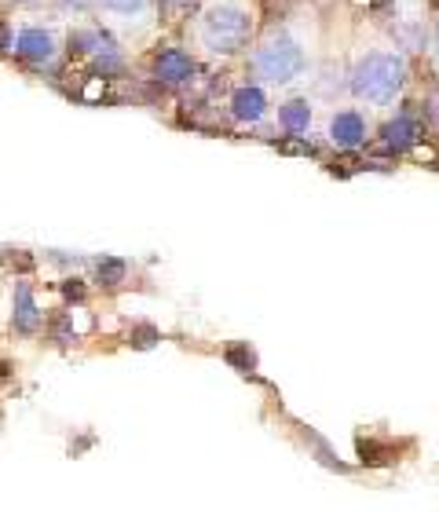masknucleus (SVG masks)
<instances>
[{
	"mask_svg": "<svg viewBox=\"0 0 439 512\" xmlns=\"http://www.w3.org/2000/svg\"><path fill=\"white\" fill-rule=\"evenodd\" d=\"M407 81V59L396 52H374L366 55L363 63L355 66L352 88L355 96L374 103V107H385L399 96V88Z\"/></svg>",
	"mask_w": 439,
	"mask_h": 512,
	"instance_id": "1",
	"label": "nucleus"
},
{
	"mask_svg": "<svg viewBox=\"0 0 439 512\" xmlns=\"http://www.w3.org/2000/svg\"><path fill=\"white\" fill-rule=\"evenodd\" d=\"M249 37H253V19H249L246 8L238 4H216V8L205 11L202 19V41L209 52H238L246 48Z\"/></svg>",
	"mask_w": 439,
	"mask_h": 512,
	"instance_id": "2",
	"label": "nucleus"
},
{
	"mask_svg": "<svg viewBox=\"0 0 439 512\" xmlns=\"http://www.w3.org/2000/svg\"><path fill=\"white\" fill-rule=\"evenodd\" d=\"M304 66H308V55L300 48L297 37L290 33H279V37H271L264 48H257L253 55V70L257 77H264L268 85H290L293 77L304 74Z\"/></svg>",
	"mask_w": 439,
	"mask_h": 512,
	"instance_id": "3",
	"label": "nucleus"
},
{
	"mask_svg": "<svg viewBox=\"0 0 439 512\" xmlns=\"http://www.w3.org/2000/svg\"><path fill=\"white\" fill-rule=\"evenodd\" d=\"M11 48H15L22 59H30V63H52L55 59V37L48 30H41V26L19 30V37H15Z\"/></svg>",
	"mask_w": 439,
	"mask_h": 512,
	"instance_id": "4",
	"label": "nucleus"
},
{
	"mask_svg": "<svg viewBox=\"0 0 439 512\" xmlns=\"http://www.w3.org/2000/svg\"><path fill=\"white\" fill-rule=\"evenodd\" d=\"M154 74H158L161 81H169V85H180V81H187V77L194 74L191 55L180 52V48H169V52H161L158 63H154Z\"/></svg>",
	"mask_w": 439,
	"mask_h": 512,
	"instance_id": "5",
	"label": "nucleus"
},
{
	"mask_svg": "<svg viewBox=\"0 0 439 512\" xmlns=\"http://www.w3.org/2000/svg\"><path fill=\"white\" fill-rule=\"evenodd\" d=\"M330 139L337 143V147H359V143L366 139L363 118H359L355 110H344V114H337V118L330 121Z\"/></svg>",
	"mask_w": 439,
	"mask_h": 512,
	"instance_id": "6",
	"label": "nucleus"
},
{
	"mask_svg": "<svg viewBox=\"0 0 439 512\" xmlns=\"http://www.w3.org/2000/svg\"><path fill=\"white\" fill-rule=\"evenodd\" d=\"M231 110H235L238 121H246V125H257L264 114H268V99L260 88H238L235 99H231Z\"/></svg>",
	"mask_w": 439,
	"mask_h": 512,
	"instance_id": "7",
	"label": "nucleus"
},
{
	"mask_svg": "<svg viewBox=\"0 0 439 512\" xmlns=\"http://www.w3.org/2000/svg\"><path fill=\"white\" fill-rule=\"evenodd\" d=\"M41 326V308H37V300H33V289L22 282L15 289V330L19 333H33Z\"/></svg>",
	"mask_w": 439,
	"mask_h": 512,
	"instance_id": "8",
	"label": "nucleus"
},
{
	"mask_svg": "<svg viewBox=\"0 0 439 512\" xmlns=\"http://www.w3.org/2000/svg\"><path fill=\"white\" fill-rule=\"evenodd\" d=\"M414 139H418V121H414V118H396V121H388V125H385V143H388V147L403 150V147H410Z\"/></svg>",
	"mask_w": 439,
	"mask_h": 512,
	"instance_id": "9",
	"label": "nucleus"
},
{
	"mask_svg": "<svg viewBox=\"0 0 439 512\" xmlns=\"http://www.w3.org/2000/svg\"><path fill=\"white\" fill-rule=\"evenodd\" d=\"M279 118L290 132H304V128L311 125V107L304 103V99H290V103L279 110Z\"/></svg>",
	"mask_w": 439,
	"mask_h": 512,
	"instance_id": "10",
	"label": "nucleus"
},
{
	"mask_svg": "<svg viewBox=\"0 0 439 512\" xmlns=\"http://www.w3.org/2000/svg\"><path fill=\"white\" fill-rule=\"evenodd\" d=\"M99 278H103L107 286H118L121 278H125V264H121V260H99Z\"/></svg>",
	"mask_w": 439,
	"mask_h": 512,
	"instance_id": "11",
	"label": "nucleus"
},
{
	"mask_svg": "<svg viewBox=\"0 0 439 512\" xmlns=\"http://www.w3.org/2000/svg\"><path fill=\"white\" fill-rule=\"evenodd\" d=\"M110 11H118V15H132V11H143L147 0H103Z\"/></svg>",
	"mask_w": 439,
	"mask_h": 512,
	"instance_id": "12",
	"label": "nucleus"
},
{
	"mask_svg": "<svg viewBox=\"0 0 439 512\" xmlns=\"http://www.w3.org/2000/svg\"><path fill=\"white\" fill-rule=\"evenodd\" d=\"M132 341H136V348H150V344L158 341V333H154V330H136V337H132Z\"/></svg>",
	"mask_w": 439,
	"mask_h": 512,
	"instance_id": "13",
	"label": "nucleus"
},
{
	"mask_svg": "<svg viewBox=\"0 0 439 512\" xmlns=\"http://www.w3.org/2000/svg\"><path fill=\"white\" fill-rule=\"evenodd\" d=\"M66 4H74V8H88V4H96V0H66Z\"/></svg>",
	"mask_w": 439,
	"mask_h": 512,
	"instance_id": "14",
	"label": "nucleus"
},
{
	"mask_svg": "<svg viewBox=\"0 0 439 512\" xmlns=\"http://www.w3.org/2000/svg\"><path fill=\"white\" fill-rule=\"evenodd\" d=\"M432 118H436V125H439V99L432 103Z\"/></svg>",
	"mask_w": 439,
	"mask_h": 512,
	"instance_id": "15",
	"label": "nucleus"
},
{
	"mask_svg": "<svg viewBox=\"0 0 439 512\" xmlns=\"http://www.w3.org/2000/svg\"><path fill=\"white\" fill-rule=\"evenodd\" d=\"M436 59H439V26H436Z\"/></svg>",
	"mask_w": 439,
	"mask_h": 512,
	"instance_id": "16",
	"label": "nucleus"
}]
</instances>
